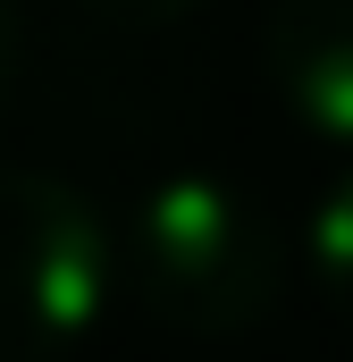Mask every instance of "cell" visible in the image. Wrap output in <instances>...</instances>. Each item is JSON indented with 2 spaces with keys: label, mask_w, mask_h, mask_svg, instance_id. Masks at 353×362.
Masks as SVG:
<instances>
[{
  "label": "cell",
  "mask_w": 353,
  "mask_h": 362,
  "mask_svg": "<svg viewBox=\"0 0 353 362\" xmlns=\"http://www.w3.org/2000/svg\"><path fill=\"white\" fill-rule=\"evenodd\" d=\"M126 278H135L143 312L176 337H244L269 320L286 262H277V236L244 185L185 169L135 202Z\"/></svg>",
  "instance_id": "cell-1"
},
{
  "label": "cell",
  "mask_w": 353,
  "mask_h": 362,
  "mask_svg": "<svg viewBox=\"0 0 353 362\" xmlns=\"http://www.w3.org/2000/svg\"><path fill=\"white\" fill-rule=\"evenodd\" d=\"M118 245L85 194L42 169H0V362H68L109 303Z\"/></svg>",
  "instance_id": "cell-2"
},
{
  "label": "cell",
  "mask_w": 353,
  "mask_h": 362,
  "mask_svg": "<svg viewBox=\"0 0 353 362\" xmlns=\"http://www.w3.org/2000/svg\"><path fill=\"white\" fill-rule=\"evenodd\" d=\"M261 59L294 127L353 152V0H269Z\"/></svg>",
  "instance_id": "cell-3"
},
{
  "label": "cell",
  "mask_w": 353,
  "mask_h": 362,
  "mask_svg": "<svg viewBox=\"0 0 353 362\" xmlns=\"http://www.w3.org/2000/svg\"><path fill=\"white\" fill-rule=\"evenodd\" d=\"M303 262L320 278V295H328L337 312H353V169L311 202V219H303Z\"/></svg>",
  "instance_id": "cell-4"
},
{
  "label": "cell",
  "mask_w": 353,
  "mask_h": 362,
  "mask_svg": "<svg viewBox=\"0 0 353 362\" xmlns=\"http://www.w3.org/2000/svg\"><path fill=\"white\" fill-rule=\"evenodd\" d=\"M76 8H92L101 25H135V34H152V25H176V17H193L202 0H76Z\"/></svg>",
  "instance_id": "cell-5"
},
{
  "label": "cell",
  "mask_w": 353,
  "mask_h": 362,
  "mask_svg": "<svg viewBox=\"0 0 353 362\" xmlns=\"http://www.w3.org/2000/svg\"><path fill=\"white\" fill-rule=\"evenodd\" d=\"M8 85H17V8L0 0V110H8Z\"/></svg>",
  "instance_id": "cell-6"
}]
</instances>
